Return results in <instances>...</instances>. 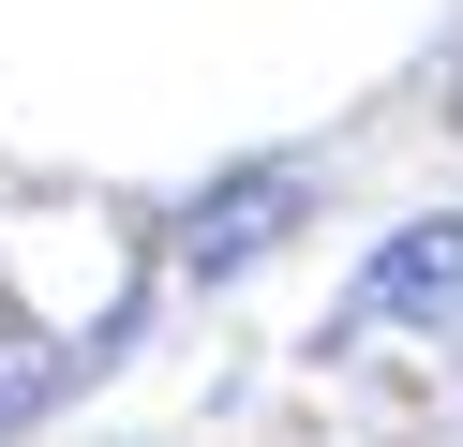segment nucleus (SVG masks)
Returning <instances> with one entry per match:
<instances>
[{
  "mask_svg": "<svg viewBox=\"0 0 463 447\" xmlns=\"http://www.w3.org/2000/svg\"><path fill=\"white\" fill-rule=\"evenodd\" d=\"M359 313L449 328V313H463V224H389V238H373V268H359Z\"/></svg>",
  "mask_w": 463,
  "mask_h": 447,
  "instance_id": "f257e3e1",
  "label": "nucleus"
},
{
  "mask_svg": "<svg viewBox=\"0 0 463 447\" xmlns=\"http://www.w3.org/2000/svg\"><path fill=\"white\" fill-rule=\"evenodd\" d=\"M284 209H299V179H224V194L194 209V238H180V268H240L254 238H284Z\"/></svg>",
  "mask_w": 463,
  "mask_h": 447,
  "instance_id": "f03ea898",
  "label": "nucleus"
},
{
  "mask_svg": "<svg viewBox=\"0 0 463 447\" xmlns=\"http://www.w3.org/2000/svg\"><path fill=\"white\" fill-rule=\"evenodd\" d=\"M15 403H31V387H15V373H0V433H15Z\"/></svg>",
  "mask_w": 463,
  "mask_h": 447,
  "instance_id": "7ed1b4c3",
  "label": "nucleus"
}]
</instances>
